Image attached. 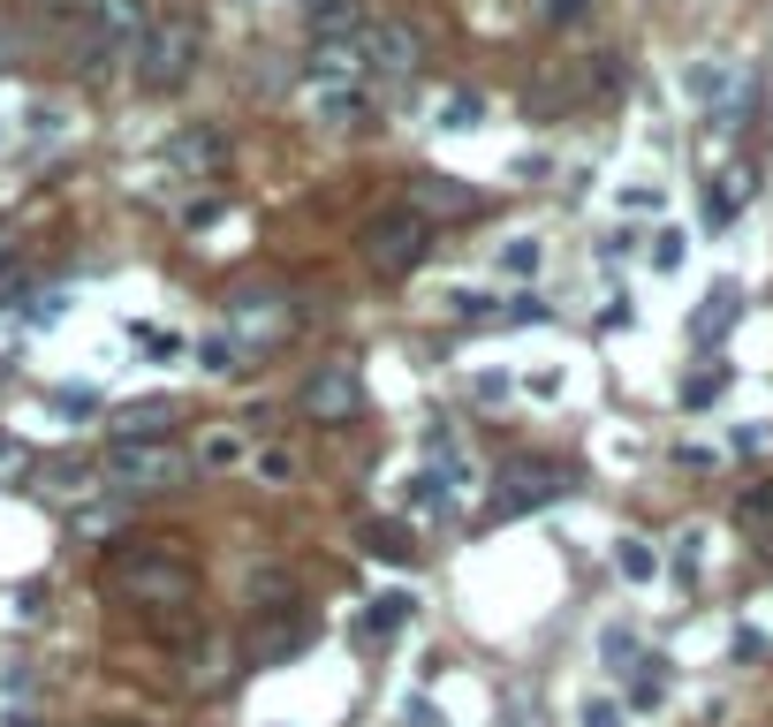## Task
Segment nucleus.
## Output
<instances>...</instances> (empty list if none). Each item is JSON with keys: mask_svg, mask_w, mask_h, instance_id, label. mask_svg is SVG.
<instances>
[{"mask_svg": "<svg viewBox=\"0 0 773 727\" xmlns=\"http://www.w3.org/2000/svg\"><path fill=\"white\" fill-rule=\"evenodd\" d=\"M303 637H311L303 622H289V629H265V637H258V659H281V652H297Z\"/></svg>", "mask_w": 773, "mask_h": 727, "instance_id": "30", "label": "nucleus"}, {"mask_svg": "<svg viewBox=\"0 0 773 727\" xmlns=\"http://www.w3.org/2000/svg\"><path fill=\"white\" fill-rule=\"evenodd\" d=\"M735 319H743V289H735V281H721L713 296H705L697 311H690V334H697V342H721V334H729Z\"/></svg>", "mask_w": 773, "mask_h": 727, "instance_id": "12", "label": "nucleus"}, {"mask_svg": "<svg viewBox=\"0 0 773 727\" xmlns=\"http://www.w3.org/2000/svg\"><path fill=\"white\" fill-rule=\"evenodd\" d=\"M644 205L660 213V182H630V190H622V213H644Z\"/></svg>", "mask_w": 773, "mask_h": 727, "instance_id": "35", "label": "nucleus"}, {"mask_svg": "<svg viewBox=\"0 0 773 727\" xmlns=\"http://www.w3.org/2000/svg\"><path fill=\"white\" fill-rule=\"evenodd\" d=\"M584 16H592V0H539V23H554V31L584 23Z\"/></svg>", "mask_w": 773, "mask_h": 727, "instance_id": "28", "label": "nucleus"}, {"mask_svg": "<svg viewBox=\"0 0 773 727\" xmlns=\"http://www.w3.org/2000/svg\"><path fill=\"white\" fill-rule=\"evenodd\" d=\"M182 477H190V455L174 440H107V455H99V485H114V493H168Z\"/></svg>", "mask_w": 773, "mask_h": 727, "instance_id": "4", "label": "nucleus"}, {"mask_svg": "<svg viewBox=\"0 0 773 727\" xmlns=\"http://www.w3.org/2000/svg\"><path fill=\"white\" fill-rule=\"evenodd\" d=\"M667 697V659L652 652V659H638V675H630V705H660Z\"/></svg>", "mask_w": 773, "mask_h": 727, "instance_id": "24", "label": "nucleus"}, {"mask_svg": "<svg viewBox=\"0 0 773 727\" xmlns=\"http://www.w3.org/2000/svg\"><path fill=\"white\" fill-rule=\"evenodd\" d=\"M144 23H152L144 0H77V61H84L91 77L114 69L122 53H137Z\"/></svg>", "mask_w": 773, "mask_h": 727, "instance_id": "3", "label": "nucleus"}, {"mask_svg": "<svg viewBox=\"0 0 773 727\" xmlns=\"http://www.w3.org/2000/svg\"><path fill=\"white\" fill-rule=\"evenodd\" d=\"M364 69L418 77V69H425V39H418L410 23H364Z\"/></svg>", "mask_w": 773, "mask_h": 727, "instance_id": "8", "label": "nucleus"}, {"mask_svg": "<svg viewBox=\"0 0 773 727\" xmlns=\"http://www.w3.org/2000/svg\"><path fill=\"white\" fill-rule=\"evenodd\" d=\"M683 91L713 114V129H743V99H751V77H743V61L729 53H705V61H690Z\"/></svg>", "mask_w": 773, "mask_h": 727, "instance_id": "6", "label": "nucleus"}, {"mask_svg": "<svg viewBox=\"0 0 773 727\" xmlns=\"http://www.w3.org/2000/svg\"><path fill=\"white\" fill-rule=\"evenodd\" d=\"M410 614H418V599H410V592H380V599H372V637H394Z\"/></svg>", "mask_w": 773, "mask_h": 727, "instance_id": "25", "label": "nucleus"}, {"mask_svg": "<svg viewBox=\"0 0 773 727\" xmlns=\"http://www.w3.org/2000/svg\"><path fill=\"white\" fill-rule=\"evenodd\" d=\"M584 727H622V713H614V705L600 697V705H584Z\"/></svg>", "mask_w": 773, "mask_h": 727, "instance_id": "37", "label": "nucleus"}, {"mask_svg": "<svg viewBox=\"0 0 773 727\" xmlns=\"http://www.w3.org/2000/svg\"><path fill=\"white\" fill-rule=\"evenodd\" d=\"M198 53H205V23H198V8L168 0V8L144 23V39H137V84H144V91H174V84H190Z\"/></svg>", "mask_w": 773, "mask_h": 727, "instance_id": "2", "label": "nucleus"}, {"mask_svg": "<svg viewBox=\"0 0 773 727\" xmlns=\"http://www.w3.org/2000/svg\"><path fill=\"white\" fill-rule=\"evenodd\" d=\"M107 727H129V720H107Z\"/></svg>", "mask_w": 773, "mask_h": 727, "instance_id": "40", "label": "nucleus"}, {"mask_svg": "<svg viewBox=\"0 0 773 727\" xmlns=\"http://www.w3.org/2000/svg\"><path fill=\"white\" fill-rule=\"evenodd\" d=\"M478 205V190H463V182H448V174H425L418 182V198H410V213H471Z\"/></svg>", "mask_w": 773, "mask_h": 727, "instance_id": "16", "label": "nucleus"}, {"mask_svg": "<svg viewBox=\"0 0 773 727\" xmlns=\"http://www.w3.org/2000/svg\"><path fill=\"white\" fill-rule=\"evenodd\" d=\"M243 463H251V440L235 425H205L198 455H190V471H205V477H228V471H243Z\"/></svg>", "mask_w": 773, "mask_h": 727, "instance_id": "10", "label": "nucleus"}, {"mask_svg": "<svg viewBox=\"0 0 773 727\" xmlns=\"http://www.w3.org/2000/svg\"><path fill=\"white\" fill-rule=\"evenodd\" d=\"M311 77H319V84H357V77H364V31H357V39H319Z\"/></svg>", "mask_w": 773, "mask_h": 727, "instance_id": "11", "label": "nucleus"}, {"mask_svg": "<svg viewBox=\"0 0 773 727\" xmlns=\"http://www.w3.org/2000/svg\"><path fill=\"white\" fill-rule=\"evenodd\" d=\"M606 659H638V637H630V629H606Z\"/></svg>", "mask_w": 773, "mask_h": 727, "instance_id": "36", "label": "nucleus"}, {"mask_svg": "<svg viewBox=\"0 0 773 727\" xmlns=\"http://www.w3.org/2000/svg\"><path fill=\"white\" fill-rule=\"evenodd\" d=\"M478 122H485V99H478V91H448V99H440V129H448V137H471Z\"/></svg>", "mask_w": 773, "mask_h": 727, "instance_id": "21", "label": "nucleus"}, {"mask_svg": "<svg viewBox=\"0 0 773 727\" xmlns=\"http://www.w3.org/2000/svg\"><path fill=\"white\" fill-rule=\"evenodd\" d=\"M364 546L380 561H410V531L402 523H364Z\"/></svg>", "mask_w": 773, "mask_h": 727, "instance_id": "27", "label": "nucleus"}, {"mask_svg": "<svg viewBox=\"0 0 773 727\" xmlns=\"http://www.w3.org/2000/svg\"><path fill=\"white\" fill-rule=\"evenodd\" d=\"M539 265H546V243H539V235H509V243H501V273L539 281Z\"/></svg>", "mask_w": 773, "mask_h": 727, "instance_id": "22", "label": "nucleus"}, {"mask_svg": "<svg viewBox=\"0 0 773 727\" xmlns=\"http://www.w3.org/2000/svg\"><path fill=\"white\" fill-rule=\"evenodd\" d=\"M432 251V220L410 213V205H386V213L364 220V265L386 273V281H402V273H418Z\"/></svg>", "mask_w": 773, "mask_h": 727, "instance_id": "5", "label": "nucleus"}, {"mask_svg": "<svg viewBox=\"0 0 773 727\" xmlns=\"http://www.w3.org/2000/svg\"><path fill=\"white\" fill-rule=\"evenodd\" d=\"M311 107H319V122H327V129H357V122H372V99H364L357 84H319V99H311Z\"/></svg>", "mask_w": 773, "mask_h": 727, "instance_id": "14", "label": "nucleus"}, {"mask_svg": "<svg viewBox=\"0 0 773 727\" xmlns=\"http://www.w3.org/2000/svg\"><path fill=\"white\" fill-rule=\"evenodd\" d=\"M168 425H174V402H129L114 417V440H168Z\"/></svg>", "mask_w": 773, "mask_h": 727, "instance_id": "17", "label": "nucleus"}, {"mask_svg": "<svg viewBox=\"0 0 773 727\" xmlns=\"http://www.w3.org/2000/svg\"><path fill=\"white\" fill-rule=\"evenodd\" d=\"M501 319H509V326H539V319H546V303H539L531 289H523V296H515L509 311H501Z\"/></svg>", "mask_w": 773, "mask_h": 727, "instance_id": "34", "label": "nucleus"}, {"mask_svg": "<svg viewBox=\"0 0 773 727\" xmlns=\"http://www.w3.org/2000/svg\"><path fill=\"white\" fill-rule=\"evenodd\" d=\"M743 515H751V523H773V493H751V501H743Z\"/></svg>", "mask_w": 773, "mask_h": 727, "instance_id": "38", "label": "nucleus"}, {"mask_svg": "<svg viewBox=\"0 0 773 727\" xmlns=\"http://www.w3.org/2000/svg\"><path fill=\"white\" fill-rule=\"evenodd\" d=\"M198 364L228 380V372H243V342H235V334H205V342H198Z\"/></svg>", "mask_w": 773, "mask_h": 727, "instance_id": "23", "label": "nucleus"}, {"mask_svg": "<svg viewBox=\"0 0 773 727\" xmlns=\"http://www.w3.org/2000/svg\"><path fill=\"white\" fill-rule=\"evenodd\" d=\"M137 342L152 349L160 364H174V356H182V334H160V326H137Z\"/></svg>", "mask_w": 773, "mask_h": 727, "instance_id": "33", "label": "nucleus"}, {"mask_svg": "<svg viewBox=\"0 0 773 727\" xmlns=\"http://www.w3.org/2000/svg\"><path fill=\"white\" fill-rule=\"evenodd\" d=\"M235 326L258 334V342H273V334H289V326H297V311H289L281 296H243V303H235Z\"/></svg>", "mask_w": 773, "mask_h": 727, "instance_id": "15", "label": "nucleus"}, {"mask_svg": "<svg viewBox=\"0 0 773 727\" xmlns=\"http://www.w3.org/2000/svg\"><path fill=\"white\" fill-rule=\"evenodd\" d=\"M455 319H501V311H493V296H485V289H455Z\"/></svg>", "mask_w": 773, "mask_h": 727, "instance_id": "31", "label": "nucleus"}, {"mask_svg": "<svg viewBox=\"0 0 773 727\" xmlns=\"http://www.w3.org/2000/svg\"><path fill=\"white\" fill-rule=\"evenodd\" d=\"M258 477H265V485H289V477H297V455L265 447V455H258Z\"/></svg>", "mask_w": 773, "mask_h": 727, "instance_id": "32", "label": "nucleus"}, {"mask_svg": "<svg viewBox=\"0 0 773 727\" xmlns=\"http://www.w3.org/2000/svg\"><path fill=\"white\" fill-rule=\"evenodd\" d=\"M751 190H759V174H751V168H721L713 182H705V205H697V220L721 235V228H729V220L751 205Z\"/></svg>", "mask_w": 773, "mask_h": 727, "instance_id": "9", "label": "nucleus"}, {"mask_svg": "<svg viewBox=\"0 0 773 727\" xmlns=\"http://www.w3.org/2000/svg\"><path fill=\"white\" fill-rule=\"evenodd\" d=\"M402 720H418V727H440V713H432L425 697H418V705H402Z\"/></svg>", "mask_w": 773, "mask_h": 727, "instance_id": "39", "label": "nucleus"}, {"mask_svg": "<svg viewBox=\"0 0 773 727\" xmlns=\"http://www.w3.org/2000/svg\"><path fill=\"white\" fill-rule=\"evenodd\" d=\"M303 417H319V425H349L357 410H364V380L349 372V364H327V372H311V380L297 386Z\"/></svg>", "mask_w": 773, "mask_h": 727, "instance_id": "7", "label": "nucleus"}, {"mask_svg": "<svg viewBox=\"0 0 773 727\" xmlns=\"http://www.w3.org/2000/svg\"><path fill=\"white\" fill-rule=\"evenodd\" d=\"M614 576H622V584H652V576H660V554H652V546H644V538H614Z\"/></svg>", "mask_w": 773, "mask_h": 727, "instance_id": "19", "label": "nucleus"}, {"mask_svg": "<svg viewBox=\"0 0 773 727\" xmlns=\"http://www.w3.org/2000/svg\"><path fill=\"white\" fill-rule=\"evenodd\" d=\"M107 584L122 599L168 614V606H198V561L174 554V546H122V554L107 561Z\"/></svg>", "mask_w": 773, "mask_h": 727, "instance_id": "1", "label": "nucleus"}, {"mask_svg": "<svg viewBox=\"0 0 773 727\" xmlns=\"http://www.w3.org/2000/svg\"><path fill=\"white\" fill-rule=\"evenodd\" d=\"M509 485H515V493H509L515 508H539V501H554V493H561V471H546V463H515Z\"/></svg>", "mask_w": 773, "mask_h": 727, "instance_id": "18", "label": "nucleus"}, {"mask_svg": "<svg viewBox=\"0 0 773 727\" xmlns=\"http://www.w3.org/2000/svg\"><path fill=\"white\" fill-rule=\"evenodd\" d=\"M683 258H690L683 228H660V235H652V273H683Z\"/></svg>", "mask_w": 773, "mask_h": 727, "instance_id": "26", "label": "nucleus"}, {"mask_svg": "<svg viewBox=\"0 0 773 727\" xmlns=\"http://www.w3.org/2000/svg\"><path fill=\"white\" fill-rule=\"evenodd\" d=\"M168 168L213 174L220 168V129H174V137H168Z\"/></svg>", "mask_w": 773, "mask_h": 727, "instance_id": "13", "label": "nucleus"}, {"mask_svg": "<svg viewBox=\"0 0 773 727\" xmlns=\"http://www.w3.org/2000/svg\"><path fill=\"white\" fill-rule=\"evenodd\" d=\"M402 508H410V515H440V508H448V477H440V471H410V477H402Z\"/></svg>", "mask_w": 773, "mask_h": 727, "instance_id": "20", "label": "nucleus"}, {"mask_svg": "<svg viewBox=\"0 0 773 727\" xmlns=\"http://www.w3.org/2000/svg\"><path fill=\"white\" fill-rule=\"evenodd\" d=\"M721 386H729V364H713V372H697V380L683 386V402H690V410H705V402H713Z\"/></svg>", "mask_w": 773, "mask_h": 727, "instance_id": "29", "label": "nucleus"}]
</instances>
